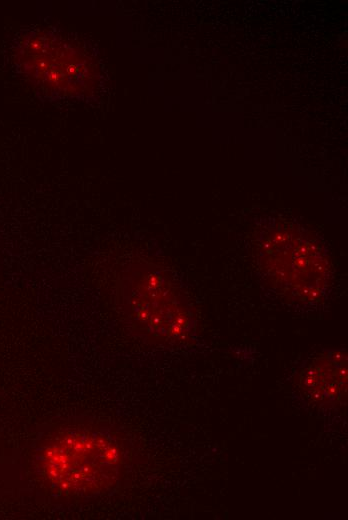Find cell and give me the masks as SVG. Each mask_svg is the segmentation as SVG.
<instances>
[{
	"mask_svg": "<svg viewBox=\"0 0 348 520\" xmlns=\"http://www.w3.org/2000/svg\"><path fill=\"white\" fill-rule=\"evenodd\" d=\"M20 70L46 99L93 100L104 84L95 52L77 37L53 28L24 36L18 51Z\"/></svg>",
	"mask_w": 348,
	"mask_h": 520,
	"instance_id": "277c9868",
	"label": "cell"
},
{
	"mask_svg": "<svg viewBox=\"0 0 348 520\" xmlns=\"http://www.w3.org/2000/svg\"><path fill=\"white\" fill-rule=\"evenodd\" d=\"M258 268L266 286L297 305H314L328 295L332 263L324 244L294 225L264 229L256 244Z\"/></svg>",
	"mask_w": 348,
	"mask_h": 520,
	"instance_id": "3957f363",
	"label": "cell"
},
{
	"mask_svg": "<svg viewBox=\"0 0 348 520\" xmlns=\"http://www.w3.org/2000/svg\"><path fill=\"white\" fill-rule=\"evenodd\" d=\"M34 461L38 476L53 493L92 497L117 485L125 468V451L108 429L79 424L46 437Z\"/></svg>",
	"mask_w": 348,
	"mask_h": 520,
	"instance_id": "6da1fadb",
	"label": "cell"
},
{
	"mask_svg": "<svg viewBox=\"0 0 348 520\" xmlns=\"http://www.w3.org/2000/svg\"><path fill=\"white\" fill-rule=\"evenodd\" d=\"M121 309L133 334L154 345L174 346L192 340L195 317L184 292L162 267L130 264L123 273Z\"/></svg>",
	"mask_w": 348,
	"mask_h": 520,
	"instance_id": "7a4b0ae2",
	"label": "cell"
},
{
	"mask_svg": "<svg viewBox=\"0 0 348 520\" xmlns=\"http://www.w3.org/2000/svg\"><path fill=\"white\" fill-rule=\"evenodd\" d=\"M347 352L332 349L313 358L300 372L298 384L311 401L336 407L347 398Z\"/></svg>",
	"mask_w": 348,
	"mask_h": 520,
	"instance_id": "5b68a950",
	"label": "cell"
}]
</instances>
